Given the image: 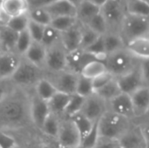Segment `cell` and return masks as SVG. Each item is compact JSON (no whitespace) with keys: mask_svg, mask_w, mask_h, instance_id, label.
I'll return each instance as SVG.
<instances>
[{"mask_svg":"<svg viewBox=\"0 0 149 148\" xmlns=\"http://www.w3.org/2000/svg\"><path fill=\"white\" fill-rule=\"evenodd\" d=\"M69 1H70L72 3H73V4H74L76 7H78V6H79V4L82 3L84 0H69Z\"/></svg>","mask_w":149,"mask_h":148,"instance_id":"cell-51","label":"cell"},{"mask_svg":"<svg viewBox=\"0 0 149 148\" xmlns=\"http://www.w3.org/2000/svg\"><path fill=\"white\" fill-rule=\"evenodd\" d=\"M94 93H96L105 101L108 102L112 100L113 99H114L115 97H117L118 95H120V93H122V92L119 86L117 79H113L108 84H107L104 87H102L100 90H99L98 92Z\"/></svg>","mask_w":149,"mask_h":148,"instance_id":"cell-33","label":"cell"},{"mask_svg":"<svg viewBox=\"0 0 149 148\" xmlns=\"http://www.w3.org/2000/svg\"><path fill=\"white\" fill-rule=\"evenodd\" d=\"M79 23L76 17H58L52 18L51 26L60 33L68 31Z\"/></svg>","mask_w":149,"mask_h":148,"instance_id":"cell-34","label":"cell"},{"mask_svg":"<svg viewBox=\"0 0 149 148\" xmlns=\"http://www.w3.org/2000/svg\"><path fill=\"white\" fill-rule=\"evenodd\" d=\"M100 13L108 25V31L119 32L127 15L125 0H107L101 7Z\"/></svg>","mask_w":149,"mask_h":148,"instance_id":"cell-6","label":"cell"},{"mask_svg":"<svg viewBox=\"0 0 149 148\" xmlns=\"http://www.w3.org/2000/svg\"><path fill=\"white\" fill-rule=\"evenodd\" d=\"M82 36V24L78 23L75 26L61 33L60 43L67 53L80 49Z\"/></svg>","mask_w":149,"mask_h":148,"instance_id":"cell-17","label":"cell"},{"mask_svg":"<svg viewBox=\"0 0 149 148\" xmlns=\"http://www.w3.org/2000/svg\"><path fill=\"white\" fill-rule=\"evenodd\" d=\"M15 88L0 103V130H16L32 125L30 112L31 95Z\"/></svg>","mask_w":149,"mask_h":148,"instance_id":"cell-1","label":"cell"},{"mask_svg":"<svg viewBox=\"0 0 149 148\" xmlns=\"http://www.w3.org/2000/svg\"><path fill=\"white\" fill-rule=\"evenodd\" d=\"M45 29V25H42L40 24H38V23H35V22L30 20L27 31L34 42L41 43Z\"/></svg>","mask_w":149,"mask_h":148,"instance_id":"cell-42","label":"cell"},{"mask_svg":"<svg viewBox=\"0 0 149 148\" xmlns=\"http://www.w3.org/2000/svg\"><path fill=\"white\" fill-rule=\"evenodd\" d=\"M3 52V50H2V46H1V43H0V54Z\"/></svg>","mask_w":149,"mask_h":148,"instance_id":"cell-52","label":"cell"},{"mask_svg":"<svg viewBox=\"0 0 149 148\" xmlns=\"http://www.w3.org/2000/svg\"><path fill=\"white\" fill-rule=\"evenodd\" d=\"M131 96L135 118H142L149 113V87L143 86Z\"/></svg>","mask_w":149,"mask_h":148,"instance_id":"cell-18","label":"cell"},{"mask_svg":"<svg viewBox=\"0 0 149 148\" xmlns=\"http://www.w3.org/2000/svg\"><path fill=\"white\" fill-rule=\"evenodd\" d=\"M148 38H149V35H148Z\"/></svg>","mask_w":149,"mask_h":148,"instance_id":"cell-57","label":"cell"},{"mask_svg":"<svg viewBox=\"0 0 149 148\" xmlns=\"http://www.w3.org/2000/svg\"><path fill=\"white\" fill-rule=\"evenodd\" d=\"M107 107L109 111L125 117L130 120H134V119H135L132 99L128 94L123 92L120 93L107 102Z\"/></svg>","mask_w":149,"mask_h":148,"instance_id":"cell-12","label":"cell"},{"mask_svg":"<svg viewBox=\"0 0 149 148\" xmlns=\"http://www.w3.org/2000/svg\"><path fill=\"white\" fill-rule=\"evenodd\" d=\"M85 99L86 98H83L76 93L71 95L70 101L65 109L63 118H71V117L74 116L75 114L80 113L81 109L83 107L84 102H85Z\"/></svg>","mask_w":149,"mask_h":148,"instance_id":"cell-37","label":"cell"},{"mask_svg":"<svg viewBox=\"0 0 149 148\" xmlns=\"http://www.w3.org/2000/svg\"><path fill=\"white\" fill-rule=\"evenodd\" d=\"M144 1H146V2H147L148 3H149V0H144Z\"/></svg>","mask_w":149,"mask_h":148,"instance_id":"cell-53","label":"cell"},{"mask_svg":"<svg viewBox=\"0 0 149 148\" xmlns=\"http://www.w3.org/2000/svg\"><path fill=\"white\" fill-rule=\"evenodd\" d=\"M58 146L64 148H79L81 145L80 134L72 120L69 118H62L58 138Z\"/></svg>","mask_w":149,"mask_h":148,"instance_id":"cell-8","label":"cell"},{"mask_svg":"<svg viewBox=\"0 0 149 148\" xmlns=\"http://www.w3.org/2000/svg\"><path fill=\"white\" fill-rule=\"evenodd\" d=\"M32 42L33 40L27 30L20 32L18 34V38H17L14 52L23 58L24 54L26 53V51H28V49L30 48V46L31 45Z\"/></svg>","mask_w":149,"mask_h":148,"instance_id":"cell-38","label":"cell"},{"mask_svg":"<svg viewBox=\"0 0 149 148\" xmlns=\"http://www.w3.org/2000/svg\"><path fill=\"white\" fill-rule=\"evenodd\" d=\"M0 8L10 17H13L28 13L31 4L29 0H3Z\"/></svg>","mask_w":149,"mask_h":148,"instance_id":"cell-21","label":"cell"},{"mask_svg":"<svg viewBox=\"0 0 149 148\" xmlns=\"http://www.w3.org/2000/svg\"><path fill=\"white\" fill-rule=\"evenodd\" d=\"M31 6H45L57 0H29Z\"/></svg>","mask_w":149,"mask_h":148,"instance_id":"cell-49","label":"cell"},{"mask_svg":"<svg viewBox=\"0 0 149 148\" xmlns=\"http://www.w3.org/2000/svg\"><path fill=\"white\" fill-rule=\"evenodd\" d=\"M116 79L121 92L128 95H132L137 90L144 86L141 74V70L139 67V63L129 72L117 78Z\"/></svg>","mask_w":149,"mask_h":148,"instance_id":"cell-11","label":"cell"},{"mask_svg":"<svg viewBox=\"0 0 149 148\" xmlns=\"http://www.w3.org/2000/svg\"><path fill=\"white\" fill-rule=\"evenodd\" d=\"M45 76V72L22 58L21 63L10 79L16 88L24 91L33 89L35 85Z\"/></svg>","mask_w":149,"mask_h":148,"instance_id":"cell-3","label":"cell"},{"mask_svg":"<svg viewBox=\"0 0 149 148\" xmlns=\"http://www.w3.org/2000/svg\"><path fill=\"white\" fill-rule=\"evenodd\" d=\"M60 38H61V33L55 30L53 27L51 25L45 26L43 38L41 40V44L46 48H50L58 43H60Z\"/></svg>","mask_w":149,"mask_h":148,"instance_id":"cell-36","label":"cell"},{"mask_svg":"<svg viewBox=\"0 0 149 148\" xmlns=\"http://www.w3.org/2000/svg\"><path fill=\"white\" fill-rule=\"evenodd\" d=\"M93 60H100L94 55L84 51L78 49L67 55V70L74 72L78 74L80 73L81 70L85 65ZM101 61V60H100Z\"/></svg>","mask_w":149,"mask_h":148,"instance_id":"cell-16","label":"cell"},{"mask_svg":"<svg viewBox=\"0 0 149 148\" xmlns=\"http://www.w3.org/2000/svg\"><path fill=\"white\" fill-rule=\"evenodd\" d=\"M67 51L58 43L47 49L45 63L46 74L58 73L67 69Z\"/></svg>","mask_w":149,"mask_h":148,"instance_id":"cell-7","label":"cell"},{"mask_svg":"<svg viewBox=\"0 0 149 148\" xmlns=\"http://www.w3.org/2000/svg\"><path fill=\"white\" fill-rule=\"evenodd\" d=\"M104 62L107 72L117 79L133 70L138 65L139 59L131 54L127 48H124L108 54Z\"/></svg>","mask_w":149,"mask_h":148,"instance_id":"cell-4","label":"cell"},{"mask_svg":"<svg viewBox=\"0 0 149 148\" xmlns=\"http://www.w3.org/2000/svg\"><path fill=\"white\" fill-rule=\"evenodd\" d=\"M107 72V69L104 61L93 60L88 63L86 65H85L79 74L86 79L93 80L95 78L99 77L100 75Z\"/></svg>","mask_w":149,"mask_h":148,"instance_id":"cell-29","label":"cell"},{"mask_svg":"<svg viewBox=\"0 0 149 148\" xmlns=\"http://www.w3.org/2000/svg\"><path fill=\"white\" fill-rule=\"evenodd\" d=\"M16 87L11 83V81L9 80H0V103L7 98L15 89Z\"/></svg>","mask_w":149,"mask_h":148,"instance_id":"cell-45","label":"cell"},{"mask_svg":"<svg viewBox=\"0 0 149 148\" xmlns=\"http://www.w3.org/2000/svg\"><path fill=\"white\" fill-rule=\"evenodd\" d=\"M18 34L19 33L7 26H0V43L3 52H10L15 51Z\"/></svg>","mask_w":149,"mask_h":148,"instance_id":"cell-27","label":"cell"},{"mask_svg":"<svg viewBox=\"0 0 149 148\" xmlns=\"http://www.w3.org/2000/svg\"><path fill=\"white\" fill-rule=\"evenodd\" d=\"M120 34L126 42V44L134 39L148 37L149 17L127 13L121 24Z\"/></svg>","mask_w":149,"mask_h":148,"instance_id":"cell-5","label":"cell"},{"mask_svg":"<svg viewBox=\"0 0 149 148\" xmlns=\"http://www.w3.org/2000/svg\"><path fill=\"white\" fill-rule=\"evenodd\" d=\"M2 1H3V0H0V3H2Z\"/></svg>","mask_w":149,"mask_h":148,"instance_id":"cell-55","label":"cell"},{"mask_svg":"<svg viewBox=\"0 0 149 148\" xmlns=\"http://www.w3.org/2000/svg\"><path fill=\"white\" fill-rule=\"evenodd\" d=\"M139 67L141 70L143 85L149 87V58L139 60Z\"/></svg>","mask_w":149,"mask_h":148,"instance_id":"cell-46","label":"cell"},{"mask_svg":"<svg viewBox=\"0 0 149 148\" xmlns=\"http://www.w3.org/2000/svg\"><path fill=\"white\" fill-rule=\"evenodd\" d=\"M107 55L126 48V42L119 32L108 31L103 36Z\"/></svg>","mask_w":149,"mask_h":148,"instance_id":"cell-26","label":"cell"},{"mask_svg":"<svg viewBox=\"0 0 149 148\" xmlns=\"http://www.w3.org/2000/svg\"><path fill=\"white\" fill-rule=\"evenodd\" d=\"M127 14L149 17V3L144 0H125Z\"/></svg>","mask_w":149,"mask_h":148,"instance_id":"cell-31","label":"cell"},{"mask_svg":"<svg viewBox=\"0 0 149 148\" xmlns=\"http://www.w3.org/2000/svg\"><path fill=\"white\" fill-rule=\"evenodd\" d=\"M45 76L52 81L58 92H64L69 95H72L76 92V87L79 74L66 69L58 73H45Z\"/></svg>","mask_w":149,"mask_h":148,"instance_id":"cell-9","label":"cell"},{"mask_svg":"<svg viewBox=\"0 0 149 148\" xmlns=\"http://www.w3.org/2000/svg\"><path fill=\"white\" fill-rule=\"evenodd\" d=\"M57 92L58 90L54 85L46 76H45L35 85L32 93L40 99L48 102Z\"/></svg>","mask_w":149,"mask_h":148,"instance_id":"cell-23","label":"cell"},{"mask_svg":"<svg viewBox=\"0 0 149 148\" xmlns=\"http://www.w3.org/2000/svg\"><path fill=\"white\" fill-rule=\"evenodd\" d=\"M100 36L97 34L95 31L91 30L86 25L82 24V36H81V44L80 49L86 50L89 46H91Z\"/></svg>","mask_w":149,"mask_h":148,"instance_id":"cell-41","label":"cell"},{"mask_svg":"<svg viewBox=\"0 0 149 148\" xmlns=\"http://www.w3.org/2000/svg\"><path fill=\"white\" fill-rule=\"evenodd\" d=\"M87 1H89L90 3H93V4H95V5H97V6L101 7L107 0H87Z\"/></svg>","mask_w":149,"mask_h":148,"instance_id":"cell-50","label":"cell"},{"mask_svg":"<svg viewBox=\"0 0 149 148\" xmlns=\"http://www.w3.org/2000/svg\"><path fill=\"white\" fill-rule=\"evenodd\" d=\"M0 147L2 148H16V140L5 131L0 130Z\"/></svg>","mask_w":149,"mask_h":148,"instance_id":"cell-44","label":"cell"},{"mask_svg":"<svg viewBox=\"0 0 149 148\" xmlns=\"http://www.w3.org/2000/svg\"><path fill=\"white\" fill-rule=\"evenodd\" d=\"M119 146L120 145H119L118 140L99 136V139L96 142L94 148H118Z\"/></svg>","mask_w":149,"mask_h":148,"instance_id":"cell-47","label":"cell"},{"mask_svg":"<svg viewBox=\"0 0 149 148\" xmlns=\"http://www.w3.org/2000/svg\"><path fill=\"white\" fill-rule=\"evenodd\" d=\"M100 12V7L90 3L87 0H84L77 7L76 17L81 24H86L90 19Z\"/></svg>","mask_w":149,"mask_h":148,"instance_id":"cell-25","label":"cell"},{"mask_svg":"<svg viewBox=\"0 0 149 148\" xmlns=\"http://www.w3.org/2000/svg\"><path fill=\"white\" fill-rule=\"evenodd\" d=\"M107 110V102L96 93H93L85 99V102L80 113L91 121L97 123Z\"/></svg>","mask_w":149,"mask_h":148,"instance_id":"cell-10","label":"cell"},{"mask_svg":"<svg viewBox=\"0 0 149 148\" xmlns=\"http://www.w3.org/2000/svg\"><path fill=\"white\" fill-rule=\"evenodd\" d=\"M28 16L31 21L47 26L51 24L52 17L44 6H31Z\"/></svg>","mask_w":149,"mask_h":148,"instance_id":"cell-32","label":"cell"},{"mask_svg":"<svg viewBox=\"0 0 149 148\" xmlns=\"http://www.w3.org/2000/svg\"><path fill=\"white\" fill-rule=\"evenodd\" d=\"M84 25H86L87 27H89L91 30L95 31L100 36H104L109 31L107 23L100 12L97 14L96 16H94L92 19H90Z\"/></svg>","mask_w":149,"mask_h":148,"instance_id":"cell-35","label":"cell"},{"mask_svg":"<svg viewBox=\"0 0 149 148\" xmlns=\"http://www.w3.org/2000/svg\"><path fill=\"white\" fill-rule=\"evenodd\" d=\"M46 51L47 49L41 43L33 41L23 58L34 65L45 70Z\"/></svg>","mask_w":149,"mask_h":148,"instance_id":"cell-20","label":"cell"},{"mask_svg":"<svg viewBox=\"0 0 149 148\" xmlns=\"http://www.w3.org/2000/svg\"><path fill=\"white\" fill-rule=\"evenodd\" d=\"M141 129V132L143 133V136L145 138V140L147 142V145H148V148H149V120L139 125Z\"/></svg>","mask_w":149,"mask_h":148,"instance_id":"cell-48","label":"cell"},{"mask_svg":"<svg viewBox=\"0 0 149 148\" xmlns=\"http://www.w3.org/2000/svg\"><path fill=\"white\" fill-rule=\"evenodd\" d=\"M29 23H30V18H29L28 13H26V14L10 17L6 26L13 30L14 31L20 33L27 30Z\"/></svg>","mask_w":149,"mask_h":148,"instance_id":"cell-39","label":"cell"},{"mask_svg":"<svg viewBox=\"0 0 149 148\" xmlns=\"http://www.w3.org/2000/svg\"><path fill=\"white\" fill-rule=\"evenodd\" d=\"M52 18L58 17H76L77 7L69 0H57L44 6Z\"/></svg>","mask_w":149,"mask_h":148,"instance_id":"cell-19","label":"cell"},{"mask_svg":"<svg viewBox=\"0 0 149 148\" xmlns=\"http://www.w3.org/2000/svg\"><path fill=\"white\" fill-rule=\"evenodd\" d=\"M0 148H2V147H0Z\"/></svg>","mask_w":149,"mask_h":148,"instance_id":"cell-56","label":"cell"},{"mask_svg":"<svg viewBox=\"0 0 149 148\" xmlns=\"http://www.w3.org/2000/svg\"><path fill=\"white\" fill-rule=\"evenodd\" d=\"M30 112L32 126L40 130L44 122L51 114L48 102L40 99L32 93L31 95Z\"/></svg>","mask_w":149,"mask_h":148,"instance_id":"cell-13","label":"cell"},{"mask_svg":"<svg viewBox=\"0 0 149 148\" xmlns=\"http://www.w3.org/2000/svg\"><path fill=\"white\" fill-rule=\"evenodd\" d=\"M75 93L83 98H87V97L91 96L92 94H93L94 91H93L92 80L86 79L79 74Z\"/></svg>","mask_w":149,"mask_h":148,"instance_id":"cell-40","label":"cell"},{"mask_svg":"<svg viewBox=\"0 0 149 148\" xmlns=\"http://www.w3.org/2000/svg\"><path fill=\"white\" fill-rule=\"evenodd\" d=\"M71 95L58 92L49 101V108L51 111V113L55 114L60 118L64 117L65 109L68 106V103L70 101Z\"/></svg>","mask_w":149,"mask_h":148,"instance_id":"cell-24","label":"cell"},{"mask_svg":"<svg viewBox=\"0 0 149 148\" xmlns=\"http://www.w3.org/2000/svg\"><path fill=\"white\" fill-rule=\"evenodd\" d=\"M133 125V120L109 110L97 122L99 136L114 140H119Z\"/></svg>","mask_w":149,"mask_h":148,"instance_id":"cell-2","label":"cell"},{"mask_svg":"<svg viewBox=\"0 0 149 148\" xmlns=\"http://www.w3.org/2000/svg\"><path fill=\"white\" fill-rule=\"evenodd\" d=\"M61 119L62 118L51 113L48 116V118L45 120V121L44 122L40 131L47 137L51 139H54L56 140L58 135L59 128H60Z\"/></svg>","mask_w":149,"mask_h":148,"instance_id":"cell-30","label":"cell"},{"mask_svg":"<svg viewBox=\"0 0 149 148\" xmlns=\"http://www.w3.org/2000/svg\"><path fill=\"white\" fill-rule=\"evenodd\" d=\"M118 148H123V147H121L120 146H119V147H118Z\"/></svg>","mask_w":149,"mask_h":148,"instance_id":"cell-54","label":"cell"},{"mask_svg":"<svg viewBox=\"0 0 149 148\" xmlns=\"http://www.w3.org/2000/svg\"><path fill=\"white\" fill-rule=\"evenodd\" d=\"M113 79H115V78L110 72H107L100 75L99 77L95 78L94 79H93L92 82H93V87L94 92L100 90L102 87H104L107 84H108Z\"/></svg>","mask_w":149,"mask_h":148,"instance_id":"cell-43","label":"cell"},{"mask_svg":"<svg viewBox=\"0 0 149 148\" xmlns=\"http://www.w3.org/2000/svg\"><path fill=\"white\" fill-rule=\"evenodd\" d=\"M123 148H148L147 142L139 125H133L118 140Z\"/></svg>","mask_w":149,"mask_h":148,"instance_id":"cell-15","label":"cell"},{"mask_svg":"<svg viewBox=\"0 0 149 148\" xmlns=\"http://www.w3.org/2000/svg\"><path fill=\"white\" fill-rule=\"evenodd\" d=\"M22 60V57L15 53L2 52L0 54V80H9L11 79Z\"/></svg>","mask_w":149,"mask_h":148,"instance_id":"cell-14","label":"cell"},{"mask_svg":"<svg viewBox=\"0 0 149 148\" xmlns=\"http://www.w3.org/2000/svg\"><path fill=\"white\" fill-rule=\"evenodd\" d=\"M69 119H71L72 120L75 126L77 127V129L80 134V137H81V142L85 138H86L92 133V131L93 130V128L96 125V123L91 121L81 113H79Z\"/></svg>","mask_w":149,"mask_h":148,"instance_id":"cell-28","label":"cell"},{"mask_svg":"<svg viewBox=\"0 0 149 148\" xmlns=\"http://www.w3.org/2000/svg\"><path fill=\"white\" fill-rule=\"evenodd\" d=\"M126 48L133 54L137 59H148L149 58V38H141L134 39L127 44Z\"/></svg>","mask_w":149,"mask_h":148,"instance_id":"cell-22","label":"cell"}]
</instances>
